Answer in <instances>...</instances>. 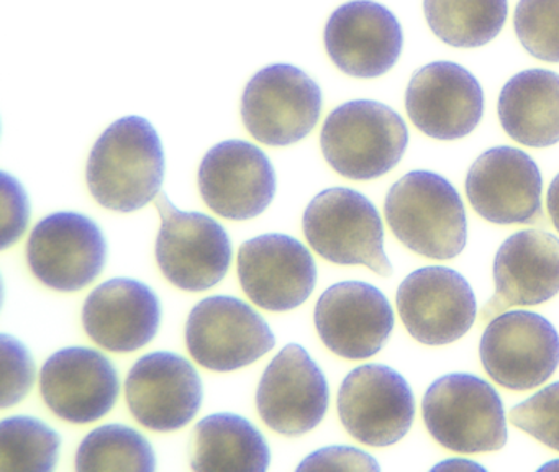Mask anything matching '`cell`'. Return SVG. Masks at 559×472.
Wrapping results in <instances>:
<instances>
[{"instance_id":"cell-25","label":"cell","mask_w":559,"mask_h":472,"mask_svg":"<svg viewBox=\"0 0 559 472\" xmlns=\"http://www.w3.org/2000/svg\"><path fill=\"white\" fill-rule=\"evenodd\" d=\"M270 461L266 438L243 416L214 413L195 425L191 455L195 471L263 472Z\"/></svg>"},{"instance_id":"cell-7","label":"cell","mask_w":559,"mask_h":472,"mask_svg":"<svg viewBox=\"0 0 559 472\" xmlns=\"http://www.w3.org/2000/svg\"><path fill=\"white\" fill-rule=\"evenodd\" d=\"M162 228L156 238V261L176 287L202 292L227 275L231 243L224 226L201 212H182L166 193L156 197Z\"/></svg>"},{"instance_id":"cell-2","label":"cell","mask_w":559,"mask_h":472,"mask_svg":"<svg viewBox=\"0 0 559 472\" xmlns=\"http://www.w3.org/2000/svg\"><path fill=\"white\" fill-rule=\"evenodd\" d=\"M385 219L395 238L430 259H453L467 243L463 200L450 180L431 170H412L389 190Z\"/></svg>"},{"instance_id":"cell-18","label":"cell","mask_w":559,"mask_h":472,"mask_svg":"<svg viewBox=\"0 0 559 472\" xmlns=\"http://www.w3.org/2000/svg\"><path fill=\"white\" fill-rule=\"evenodd\" d=\"M238 278L245 294L258 307L287 311L299 307L312 295L317 266L299 239L267 233L240 246Z\"/></svg>"},{"instance_id":"cell-11","label":"cell","mask_w":559,"mask_h":472,"mask_svg":"<svg viewBox=\"0 0 559 472\" xmlns=\"http://www.w3.org/2000/svg\"><path fill=\"white\" fill-rule=\"evenodd\" d=\"M27 261L38 281L60 292L90 285L107 262V239L90 216L57 212L32 229Z\"/></svg>"},{"instance_id":"cell-1","label":"cell","mask_w":559,"mask_h":472,"mask_svg":"<svg viewBox=\"0 0 559 472\" xmlns=\"http://www.w3.org/2000/svg\"><path fill=\"white\" fill-rule=\"evenodd\" d=\"M165 167L158 131L146 118L130 115L114 121L91 150L87 186L106 209L136 212L162 193Z\"/></svg>"},{"instance_id":"cell-32","label":"cell","mask_w":559,"mask_h":472,"mask_svg":"<svg viewBox=\"0 0 559 472\" xmlns=\"http://www.w3.org/2000/svg\"><path fill=\"white\" fill-rule=\"evenodd\" d=\"M31 220V202L24 186L2 170V249L15 245L24 236Z\"/></svg>"},{"instance_id":"cell-10","label":"cell","mask_w":559,"mask_h":472,"mask_svg":"<svg viewBox=\"0 0 559 472\" xmlns=\"http://www.w3.org/2000/svg\"><path fill=\"white\" fill-rule=\"evenodd\" d=\"M338 415L346 432L362 445H395L414 423V392L404 376L392 367L365 364L343 380Z\"/></svg>"},{"instance_id":"cell-8","label":"cell","mask_w":559,"mask_h":472,"mask_svg":"<svg viewBox=\"0 0 559 472\" xmlns=\"http://www.w3.org/2000/svg\"><path fill=\"white\" fill-rule=\"evenodd\" d=\"M186 344L192 359L205 369L230 373L270 353L276 337L247 302L214 295L199 302L189 314Z\"/></svg>"},{"instance_id":"cell-12","label":"cell","mask_w":559,"mask_h":472,"mask_svg":"<svg viewBox=\"0 0 559 472\" xmlns=\"http://www.w3.org/2000/svg\"><path fill=\"white\" fill-rule=\"evenodd\" d=\"M397 308L408 333L428 346L454 343L477 317L469 282L444 266H427L408 274L397 288Z\"/></svg>"},{"instance_id":"cell-36","label":"cell","mask_w":559,"mask_h":472,"mask_svg":"<svg viewBox=\"0 0 559 472\" xmlns=\"http://www.w3.org/2000/svg\"><path fill=\"white\" fill-rule=\"evenodd\" d=\"M539 471H559V459H555V461L546 462L539 468Z\"/></svg>"},{"instance_id":"cell-23","label":"cell","mask_w":559,"mask_h":472,"mask_svg":"<svg viewBox=\"0 0 559 472\" xmlns=\"http://www.w3.org/2000/svg\"><path fill=\"white\" fill-rule=\"evenodd\" d=\"M162 323L158 295L129 278L97 285L84 302L83 324L94 343L114 353H132L156 337Z\"/></svg>"},{"instance_id":"cell-31","label":"cell","mask_w":559,"mask_h":472,"mask_svg":"<svg viewBox=\"0 0 559 472\" xmlns=\"http://www.w3.org/2000/svg\"><path fill=\"white\" fill-rule=\"evenodd\" d=\"M2 346V409L17 405L35 382V363L31 351L11 334L0 337Z\"/></svg>"},{"instance_id":"cell-4","label":"cell","mask_w":559,"mask_h":472,"mask_svg":"<svg viewBox=\"0 0 559 472\" xmlns=\"http://www.w3.org/2000/svg\"><path fill=\"white\" fill-rule=\"evenodd\" d=\"M430 435L447 449L466 455L499 451L507 442L502 400L487 380L448 374L435 380L421 402Z\"/></svg>"},{"instance_id":"cell-30","label":"cell","mask_w":559,"mask_h":472,"mask_svg":"<svg viewBox=\"0 0 559 472\" xmlns=\"http://www.w3.org/2000/svg\"><path fill=\"white\" fill-rule=\"evenodd\" d=\"M509 420L516 428L559 451V382L551 384L513 406Z\"/></svg>"},{"instance_id":"cell-26","label":"cell","mask_w":559,"mask_h":472,"mask_svg":"<svg viewBox=\"0 0 559 472\" xmlns=\"http://www.w3.org/2000/svg\"><path fill=\"white\" fill-rule=\"evenodd\" d=\"M507 0H424L431 32L456 48L492 42L506 25Z\"/></svg>"},{"instance_id":"cell-21","label":"cell","mask_w":559,"mask_h":472,"mask_svg":"<svg viewBox=\"0 0 559 472\" xmlns=\"http://www.w3.org/2000/svg\"><path fill=\"white\" fill-rule=\"evenodd\" d=\"M40 392L55 415L74 425H87L116 405L119 373L106 354L93 347H64L41 367Z\"/></svg>"},{"instance_id":"cell-28","label":"cell","mask_w":559,"mask_h":472,"mask_svg":"<svg viewBox=\"0 0 559 472\" xmlns=\"http://www.w3.org/2000/svg\"><path fill=\"white\" fill-rule=\"evenodd\" d=\"M61 436L34 416H9L0 425V472H48L60 459Z\"/></svg>"},{"instance_id":"cell-14","label":"cell","mask_w":559,"mask_h":472,"mask_svg":"<svg viewBox=\"0 0 559 472\" xmlns=\"http://www.w3.org/2000/svg\"><path fill=\"white\" fill-rule=\"evenodd\" d=\"M542 173L519 148L497 146L480 154L467 170L466 193L473 209L496 225H530L545 220Z\"/></svg>"},{"instance_id":"cell-13","label":"cell","mask_w":559,"mask_h":472,"mask_svg":"<svg viewBox=\"0 0 559 472\" xmlns=\"http://www.w3.org/2000/svg\"><path fill=\"white\" fill-rule=\"evenodd\" d=\"M325 374L300 344H287L267 364L257 392L263 422L284 436L312 432L329 410Z\"/></svg>"},{"instance_id":"cell-15","label":"cell","mask_w":559,"mask_h":472,"mask_svg":"<svg viewBox=\"0 0 559 472\" xmlns=\"http://www.w3.org/2000/svg\"><path fill=\"white\" fill-rule=\"evenodd\" d=\"M199 190L209 209L228 220L261 215L276 196V170L257 144L228 140L215 144L199 167Z\"/></svg>"},{"instance_id":"cell-27","label":"cell","mask_w":559,"mask_h":472,"mask_svg":"<svg viewBox=\"0 0 559 472\" xmlns=\"http://www.w3.org/2000/svg\"><path fill=\"white\" fill-rule=\"evenodd\" d=\"M78 471H136L156 469V456L148 439L130 426H99L81 441Z\"/></svg>"},{"instance_id":"cell-5","label":"cell","mask_w":559,"mask_h":472,"mask_svg":"<svg viewBox=\"0 0 559 472\" xmlns=\"http://www.w3.org/2000/svg\"><path fill=\"white\" fill-rule=\"evenodd\" d=\"M302 223L307 241L326 261L362 264L384 278L394 272L384 251L381 215L358 190H322L307 205Z\"/></svg>"},{"instance_id":"cell-29","label":"cell","mask_w":559,"mask_h":472,"mask_svg":"<svg viewBox=\"0 0 559 472\" xmlns=\"http://www.w3.org/2000/svg\"><path fill=\"white\" fill-rule=\"evenodd\" d=\"M513 26L530 55L559 62V0H519Z\"/></svg>"},{"instance_id":"cell-35","label":"cell","mask_w":559,"mask_h":472,"mask_svg":"<svg viewBox=\"0 0 559 472\" xmlns=\"http://www.w3.org/2000/svg\"><path fill=\"white\" fill-rule=\"evenodd\" d=\"M443 469H448V471H486V468L477 464V462L466 461V459L460 458L447 459V461L435 465L433 471H443Z\"/></svg>"},{"instance_id":"cell-6","label":"cell","mask_w":559,"mask_h":472,"mask_svg":"<svg viewBox=\"0 0 559 472\" xmlns=\"http://www.w3.org/2000/svg\"><path fill=\"white\" fill-rule=\"evenodd\" d=\"M322 91L302 69L271 64L258 71L243 92L241 118L251 137L267 146H289L316 128Z\"/></svg>"},{"instance_id":"cell-3","label":"cell","mask_w":559,"mask_h":472,"mask_svg":"<svg viewBox=\"0 0 559 472\" xmlns=\"http://www.w3.org/2000/svg\"><path fill=\"white\" fill-rule=\"evenodd\" d=\"M320 144L336 173L353 180H369L401 163L408 130L394 108L376 101H352L326 117Z\"/></svg>"},{"instance_id":"cell-17","label":"cell","mask_w":559,"mask_h":472,"mask_svg":"<svg viewBox=\"0 0 559 472\" xmlns=\"http://www.w3.org/2000/svg\"><path fill=\"white\" fill-rule=\"evenodd\" d=\"M313 321L320 340L336 356L366 359L388 343L394 330V311L374 285L346 281L320 295Z\"/></svg>"},{"instance_id":"cell-24","label":"cell","mask_w":559,"mask_h":472,"mask_svg":"<svg viewBox=\"0 0 559 472\" xmlns=\"http://www.w3.org/2000/svg\"><path fill=\"white\" fill-rule=\"evenodd\" d=\"M497 111L516 143L532 148L559 143V74L548 69L519 72L500 91Z\"/></svg>"},{"instance_id":"cell-9","label":"cell","mask_w":559,"mask_h":472,"mask_svg":"<svg viewBox=\"0 0 559 472\" xmlns=\"http://www.w3.org/2000/svg\"><path fill=\"white\" fill-rule=\"evenodd\" d=\"M480 361L499 386L530 390L559 366V334L542 315L506 311L493 317L480 338Z\"/></svg>"},{"instance_id":"cell-33","label":"cell","mask_w":559,"mask_h":472,"mask_svg":"<svg viewBox=\"0 0 559 472\" xmlns=\"http://www.w3.org/2000/svg\"><path fill=\"white\" fill-rule=\"evenodd\" d=\"M325 471V469H336V471H381L374 458L368 452L361 451L352 446H329V448L319 449L307 456L300 462L297 471Z\"/></svg>"},{"instance_id":"cell-16","label":"cell","mask_w":559,"mask_h":472,"mask_svg":"<svg viewBox=\"0 0 559 472\" xmlns=\"http://www.w3.org/2000/svg\"><path fill=\"white\" fill-rule=\"evenodd\" d=\"M127 403L136 422L153 432L191 423L202 405V380L186 357L156 351L140 357L126 380Z\"/></svg>"},{"instance_id":"cell-34","label":"cell","mask_w":559,"mask_h":472,"mask_svg":"<svg viewBox=\"0 0 559 472\" xmlns=\"http://www.w3.org/2000/svg\"><path fill=\"white\" fill-rule=\"evenodd\" d=\"M549 216H551L552 225L559 232V174L549 184L548 199H546Z\"/></svg>"},{"instance_id":"cell-22","label":"cell","mask_w":559,"mask_h":472,"mask_svg":"<svg viewBox=\"0 0 559 472\" xmlns=\"http://www.w3.org/2000/svg\"><path fill=\"white\" fill-rule=\"evenodd\" d=\"M496 294L480 310L487 323L520 305L548 302L559 292V239L539 229L513 233L493 259Z\"/></svg>"},{"instance_id":"cell-20","label":"cell","mask_w":559,"mask_h":472,"mask_svg":"<svg viewBox=\"0 0 559 472\" xmlns=\"http://www.w3.org/2000/svg\"><path fill=\"white\" fill-rule=\"evenodd\" d=\"M323 39L333 64L359 79L391 71L404 46L401 23L374 0H352L338 7L326 22Z\"/></svg>"},{"instance_id":"cell-19","label":"cell","mask_w":559,"mask_h":472,"mask_svg":"<svg viewBox=\"0 0 559 472\" xmlns=\"http://www.w3.org/2000/svg\"><path fill=\"white\" fill-rule=\"evenodd\" d=\"M412 123L435 140H460L476 130L484 114L479 81L463 66L430 62L418 69L405 92Z\"/></svg>"}]
</instances>
